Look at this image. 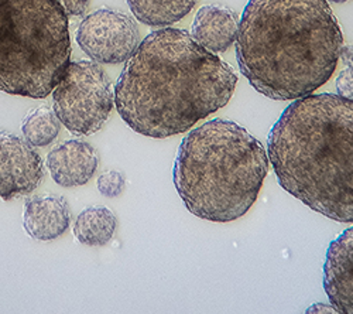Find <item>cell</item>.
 Here are the masks:
<instances>
[{"mask_svg": "<svg viewBox=\"0 0 353 314\" xmlns=\"http://www.w3.org/2000/svg\"><path fill=\"white\" fill-rule=\"evenodd\" d=\"M238 84L234 70L181 28H160L129 57L114 106L134 132L165 139L223 108Z\"/></svg>", "mask_w": 353, "mask_h": 314, "instance_id": "obj_1", "label": "cell"}, {"mask_svg": "<svg viewBox=\"0 0 353 314\" xmlns=\"http://www.w3.org/2000/svg\"><path fill=\"white\" fill-rule=\"evenodd\" d=\"M342 47L341 26L327 0H249L236 59L256 91L296 101L330 81Z\"/></svg>", "mask_w": 353, "mask_h": 314, "instance_id": "obj_2", "label": "cell"}, {"mask_svg": "<svg viewBox=\"0 0 353 314\" xmlns=\"http://www.w3.org/2000/svg\"><path fill=\"white\" fill-rule=\"evenodd\" d=\"M268 152L287 193L323 217L353 222V101L296 99L272 128Z\"/></svg>", "mask_w": 353, "mask_h": 314, "instance_id": "obj_3", "label": "cell"}, {"mask_svg": "<svg viewBox=\"0 0 353 314\" xmlns=\"http://www.w3.org/2000/svg\"><path fill=\"white\" fill-rule=\"evenodd\" d=\"M269 171L260 141L236 122L214 119L191 130L174 164V184L201 219L230 222L254 204Z\"/></svg>", "mask_w": 353, "mask_h": 314, "instance_id": "obj_4", "label": "cell"}, {"mask_svg": "<svg viewBox=\"0 0 353 314\" xmlns=\"http://www.w3.org/2000/svg\"><path fill=\"white\" fill-rule=\"evenodd\" d=\"M70 59L68 14L55 0H0V91L43 99Z\"/></svg>", "mask_w": 353, "mask_h": 314, "instance_id": "obj_5", "label": "cell"}, {"mask_svg": "<svg viewBox=\"0 0 353 314\" xmlns=\"http://www.w3.org/2000/svg\"><path fill=\"white\" fill-rule=\"evenodd\" d=\"M51 94L57 118L78 136L101 130L113 109L112 82L94 61H70Z\"/></svg>", "mask_w": 353, "mask_h": 314, "instance_id": "obj_6", "label": "cell"}, {"mask_svg": "<svg viewBox=\"0 0 353 314\" xmlns=\"http://www.w3.org/2000/svg\"><path fill=\"white\" fill-rule=\"evenodd\" d=\"M77 43L97 63L121 64L129 60L139 46V28L126 13L99 9L81 21Z\"/></svg>", "mask_w": 353, "mask_h": 314, "instance_id": "obj_7", "label": "cell"}, {"mask_svg": "<svg viewBox=\"0 0 353 314\" xmlns=\"http://www.w3.org/2000/svg\"><path fill=\"white\" fill-rule=\"evenodd\" d=\"M44 163L26 139L0 132V199L32 194L41 183Z\"/></svg>", "mask_w": 353, "mask_h": 314, "instance_id": "obj_8", "label": "cell"}, {"mask_svg": "<svg viewBox=\"0 0 353 314\" xmlns=\"http://www.w3.org/2000/svg\"><path fill=\"white\" fill-rule=\"evenodd\" d=\"M323 289L336 313L353 314V226L335 238L327 251Z\"/></svg>", "mask_w": 353, "mask_h": 314, "instance_id": "obj_9", "label": "cell"}, {"mask_svg": "<svg viewBox=\"0 0 353 314\" xmlns=\"http://www.w3.org/2000/svg\"><path fill=\"white\" fill-rule=\"evenodd\" d=\"M99 156L95 148L81 139H70L47 155L46 166L51 179L61 187H79L97 173Z\"/></svg>", "mask_w": 353, "mask_h": 314, "instance_id": "obj_10", "label": "cell"}, {"mask_svg": "<svg viewBox=\"0 0 353 314\" xmlns=\"http://www.w3.org/2000/svg\"><path fill=\"white\" fill-rule=\"evenodd\" d=\"M71 225V210L64 197L37 195L28 198L23 213L27 235L36 241L60 238Z\"/></svg>", "mask_w": 353, "mask_h": 314, "instance_id": "obj_11", "label": "cell"}, {"mask_svg": "<svg viewBox=\"0 0 353 314\" xmlns=\"http://www.w3.org/2000/svg\"><path fill=\"white\" fill-rule=\"evenodd\" d=\"M239 19L230 8L219 3L202 6L192 21V39L212 52H225L236 41Z\"/></svg>", "mask_w": 353, "mask_h": 314, "instance_id": "obj_12", "label": "cell"}, {"mask_svg": "<svg viewBox=\"0 0 353 314\" xmlns=\"http://www.w3.org/2000/svg\"><path fill=\"white\" fill-rule=\"evenodd\" d=\"M117 221L114 214L102 206L85 208L74 222L72 233L77 241L86 246H103L114 235Z\"/></svg>", "mask_w": 353, "mask_h": 314, "instance_id": "obj_13", "label": "cell"}, {"mask_svg": "<svg viewBox=\"0 0 353 314\" xmlns=\"http://www.w3.org/2000/svg\"><path fill=\"white\" fill-rule=\"evenodd\" d=\"M198 0H128L136 19L147 26L165 27L184 19Z\"/></svg>", "mask_w": 353, "mask_h": 314, "instance_id": "obj_14", "label": "cell"}, {"mask_svg": "<svg viewBox=\"0 0 353 314\" xmlns=\"http://www.w3.org/2000/svg\"><path fill=\"white\" fill-rule=\"evenodd\" d=\"M61 125L54 110L47 106H40L24 118L21 132L33 148H46L60 135Z\"/></svg>", "mask_w": 353, "mask_h": 314, "instance_id": "obj_15", "label": "cell"}, {"mask_svg": "<svg viewBox=\"0 0 353 314\" xmlns=\"http://www.w3.org/2000/svg\"><path fill=\"white\" fill-rule=\"evenodd\" d=\"M97 186H98V190L102 195L113 198V197H117V195H121L123 193L125 186H126V180H125V176L121 173V171L108 170L98 177Z\"/></svg>", "mask_w": 353, "mask_h": 314, "instance_id": "obj_16", "label": "cell"}, {"mask_svg": "<svg viewBox=\"0 0 353 314\" xmlns=\"http://www.w3.org/2000/svg\"><path fill=\"white\" fill-rule=\"evenodd\" d=\"M336 91L341 97L353 101V67H346L336 78Z\"/></svg>", "mask_w": 353, "mask_h": 314, "instance_id": "obj_17", "label": "cell"}, {"mask_svg": "<svg viewBox=\"0 0 353 314\" xmlns=\"http://www.w3.org/2000/svg\"><path fill=\"white\" fill-rule=\"evenodd\" d=\"M68 16H82L88 10V2L90 0H55Z\"/></svg>", "mask_w": 353, "mask_h": 314, "instance_id": "obj_18", "label": "cell"}, {"mask_svg": "<svg viewBox=\"0 0 353 314\" xmlns=\"http://www.w3.org/2000/svg\"><path fill=\"white\" fill-rule=\"evenodd\" d=\"M339 60H342L347 67H353V46L342 47Z\"/></svg>", "mask_w": 353, "mask_h": 314, "instance_id": "obj_19", "label": "cell"}, {"mask_svg": "<svg viewBox=\"0 0 353 314\" xmlns=\"http://www.w3.org/2000/svg\"><path fill=\"white\" fill-rule=\"evenodd\" d=\"M307 313H336L335 307L328 306V304H323V303H316L314 306H311Z\"/></svg>", "mask_w": 353, "mask_h": 314, "instance_id": "obj_20", "label": "cell"}, {"mask_svg": "<svg viewBox=\"0 0 353 314\" xmlns=\"http://www.w3.org/2000/svg\"><path fill=\"white\" fill-rule=\"evenodd\" d=\"M327 2H330V3H345V2H347V0H327Z\"/></svg>", "mask_w": 353, "mask_h": 314, "instance_id": "obj_21", "label": "cell"}]
</instances>
